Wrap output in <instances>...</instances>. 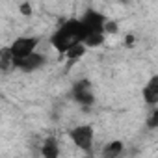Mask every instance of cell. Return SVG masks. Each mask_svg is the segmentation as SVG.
I'll return each mask as SVG.
<instances>
[{
    "instance_id": "obj_2",
    "label": "cell",
    "mask_w": 158,
    "mask_h": 158,
    "mask_svg": "<svg viewBox=\"0 0 158 158\" xmlns=\"http://www.w3.org/2000/svg\"><path fill=\"white\" fill-rule=\"evenodd\" d=\"M37 45H39V37H34V35H26V37H17L10 48H11V54H13V60H15V67L24 61L26 58H30L32 54L37 52Z\"/></svg>"
},
{
    "instance_id": "obj_10",
    "label": "cell",
    "mask_w": 158,
    "mask_h": 158,
    "mask_svg": "<svg viewBox=\"0 0 158 158\" xmlns=\"http://www.w3.org/2000/svg\"><path fill=\"white\" fill-rule=\"evenodd\" d=\"M13 67H15V60H13L11 48L10 47H2V50H0V69H2V73H8Z\"/></svg>"
},
{
    "instance_id": "obj_1",
    "label": "cell",
    "mask_w": 158,
    "mask_h": 158,
    "mask_svg": "<svg viewBox=\"0 0 158 158\" xmlns=\"http://www.w3.org/2000/svg\"><path fill=\"white\" fill-rule=\"evenodd\" d=\"M86 37H88V32H86L82 21H80V19H69V21H65V23L52 34L50 43H52V47H54L58 52L65 54V52H67L69 48H73L74 45L84 43Z\"/></svg>"
},
{
    "instance_id": "obj_7",
    "label": "cell",
    "mask_w": 158,
    "mask_h": 158,
    "mask_svg": "<svg viewBox=\"0 0 158 158\" xmlns=\"http://www.w3.org/2000/svg\"><path fill=\"white\" fill-rule=\"evenodd\" d=\"M125 151V143L119 141V139H114L110 143H106L99 154V158H119Z\"/></svg>"
},
{
    "instance_id": "obj_4",
    "label": "cell",
    "mask_w": 158,
    "mask_h": 158,
    "mask_svg": "<svg viewBox=\"0 0 158 158\" xmlns=\"http://www.w3.org/2000/svg\"><path fill=\"white\" fill-rule=\"evenodd\" d=\"M80 21H82V24H84V28H86L88 35H91V34H104V24H106V21H108V19H106L102 13L89 10V11H88Z\"/></svg>"
},
{
    "instance_id": "obj_3",
    "label": "cell",
    "mask_w": 158,
    "mask_h": 158,
    "mask_svg": "<svg viewBox=\"0 0 158 158\" xmlns=\"http://www.w3.org/2000/svg\"><path fill=\"white\" fill-rule=\"evenodd\" d=\"M71 139L73 143L82 149L86 154L93 152V145H95V130L91 125H76L71 130Z\"/></svg>"
},
{
    "instance_id": "obj_13",
    "label": "cell",
    "mask_w": 158,
    "mask_h": 158,
    "mask_svg": "<svg viewBox=\"0 0 158 158\" xmlns=\"http://www.w3.org/2000/svg\"><path fill=\"white\" fill-rule=\"evenodd\" d=\"M147 127L149 128H158V106H154L152 108V112H151V115H149V119H147Z\"/></svg>"
},
{
    "instance_id": "obj_8",
    "label": "cell",
    "mask_w": 158,
    "mask_h": 158,
    "mask_svg": "<svg viewBox=\"0 0 158 158\" xmlns=\"http://www.w3.org/2000/svg\"><path fill=\"white\" fill-rule=\"evenodd\" d=\"M43 63H45V56L39 54V52H35V54H32L30 58H26L24 61H21V63L17 65V69H21V71H24V73H32V71L39 69Z\"/></svg>"
},
{
    "instance_id": "obj_12",
    "label": "cell",
    "mask_w": 158,
    "mask_h": 158,
    "mask_svg": "<svg viewBox=\"0 0 158 158\" xmlns=\"http://www.w3.org/2000/svg\"><path fill=\"white\" fill-rule=\"evenodd\" d=\"M104 39H106V34H91V35H88V37H86L84 45H86L88 48H93V47L102 45V43H104Z\"/></svg>"
},
{
    "instance_id": "obj_14",
    "label": "cell",
    "mask_w": 158,
    "mask_h": 158,
    "mask_svg": "<svg viewBox=\"0 0 158 158\" xmlns=\"http://www.w3.org/2000/svg\"><path fill=\"white\" fill-rule=\"evenodd\" d=\"M117 28H119V26H117V23L108 19V21H106V24H104V34H115V32H117Z\"/></svg>"
},
{
    "instance_id": "obj_9",
    "label": "cell",
    "mask_w": 158,
    "mask_h": 158,
    "mask_svg": "<svg viewBox=\"0 0 158 158\" xmlns=\"http://www.w3.org/2000/svg\"><path fill=\"white\" fill-rule=\"evenodd\" d=\"M41 156L43 158H60V145L54 138H47L41 145Z\"/></svg>"
},
{
    "instance_id": "obj_11",
    "label": "cell",
    "mask_w": 158,
    "mask_h": 158,
    "mask_svg": "<svg viewBox=\"0 0 158 158\" xmlns=\"http://www.w3.org/2000/svg\"><path fill=\"white\" fill-rule=\"evenodd\" d=\"M86 50H88V47L84 45V43H80V45H74L73 48H69L67 52H65V58L73 63V61H78L84 54H86Z\"/></svg>"
},
{
    "instance_id": "obj_5",
    "label": "cell",
    "mask_w": 158,
    "mask_h": 158,
    "mask_svg": "<svg viewBox=\"0 0 158 158\" xmlns=\"http://www.w3.org/2000/svg\"><path fill=\"white\" fill-rule=\"evenodd\" d=\"M73 97L78 104H91L93 102V89L88 80H78L73 88Z\"/></svg>"
},
{
    "instance_id": "obj_15",
    "label": "cell",
    "mask_w": 158,
    "mask_h": 158,
    "mask_svg": "<svg viewBox=\"0 0 158 158\" xmlns=\"http://www.w3.org/2000/svg\"><path fill=\"white\" fill-rule=\"evenodd\" d=\"M19 10H21V13H23V15H32V6H30L28 2H26V4H21V6H19Z\"/></svg>"
},
{
    "instance_id": "obj_6",
    "label": "cell",
    "mask_w": 158,
    "mask_h": 158,
    "mask_svg": "<svg viewBox=\"0 0 158 158\" xmlns=\"http://www.w3.org/2000/svg\"><path fill=\"white\" fill-rule=\"evenodd\" d=\"M141 95H143V101L145 104L149 106H158V74L151 76L149 82L143 86L141 89Z\"/></svg>"
}]
</instances>
